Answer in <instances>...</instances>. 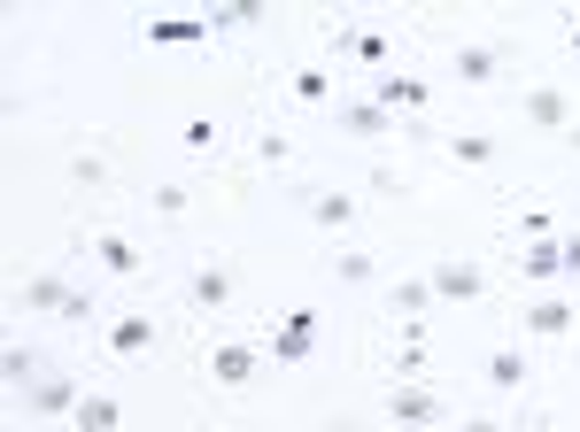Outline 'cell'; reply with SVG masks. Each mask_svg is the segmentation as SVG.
Wrapping results in <instances>:
<instances>
[{
  "instance_id": "obj_4",
  "label": "cell",
  "mask_w": 580,
  "mask_h": 432,
  "mask_svg": "<svg viewBox=\"0 0 580 432\" xmlns=\"http://www.w3.org/2000/svg\"><path fill=\"white\" fill-rule=\"evenodd\" d=\"M372 101H380L387 117H395V109H403V117H418V109H426V78H403V70H380V78H372Z\"/></svg>"
},
{
  "instance_id": "obj_5",
  "label": "cell",
  "mask_w": 580,
  "mask_h": 432,
  "mask_svg": "<svg viewBox=\"0 0 580 432\" xmlns=\"http://www.w3.org/2000/svg\"><path fill=\"white\" fill-rule=\"evenodd\" d=\"M518 117H526L534 132H572V101H565L557 86H534V93L518 101Z\"/></svg>"
},
{
  "instance_id": "obj_7",
  "label": "cell",
  "mask_w": 580,
  "mask_h": 432,
  "mask_svg": "<svg viewBox=\"0 0 580 432\" xmlns=\"http://www.w3.org/2000/svg\"><path fill=\"white\" fill-rule=\"evenodd\" d=\"M426 286H434V301H480V263H434L426 270Z\"/></svg>"
},
{
  "instance_id": "obj_26",
  "label": "cell",
  "mask_w": 580,
  "mask_h": 432,
  "mask_svg": "<svg viewBox=\"0 0 580 432\" xmlns=\"http://www.w3.org/2000/svg\"><path fill=\"white\" fill-rule=\"evenodd\" d=\"M426 301H434V286H426V278H403V286H395V309H411V317H418Z\"/></svg>"
},
{
  "instance_id": "obj_23",
  "label": "cell",
  "mask_w": 580,
  "mask_h": 432,
  "mask_svg": "<svg viewBox=\"0 0 580 432\" xmlns=\"http://www.w3.org/2000/svg\"><path fill=\"white\" fill-rule=\"evenodd\" d=\"M310 217H318V224H349L357 201H349V193H310Z\"/></svg>"
},
{
  "instance_id": "obj_14",
  "label": "cell",
  "mask_w": 580,
  "mask_h": 432,
  "mask_svg": "<svg viewBox=\"0 0 580 432\" xmlns=\"http://www.w3.org/2000/svg\"><path fill=\"white\" fill-rule=\"evenodd\" d=\"M147 40L155 47H194V40H209V16H155Z\"/></svg>"
},
{
  "instance_id": "obj_2",
  "label": "cell",
  "mask_w": 580,
  "mask_h": 432,
  "mask_svg": "<svg viewBox=\"0 0 580 432\" xmlns=\"http://www.w3.org/2000/svg\"><path fill=\"white\" fill-rule=\"evenodd\" d=\"M387 417H395V424H411V432L449 424V409H441V394H434V386H387Z\"/></svg>"
},
{
  "instance_id": "obj_9",
  "label": "cell",
  "mask_w": 580,
  "mask_h": 432,
  "mask_svg": "<svg viewBox=\"0 0 580 432\" xmlns=\"http://www.w3.org/2000/svg\"><path fill=\"white\" fill-rule=\"evenodd\" d=\"M86 378H32V417H78Z\"/></svg>"
},
{
  "instance_id": "obj_30",
  "label": "cell",
  "mask_w": 580,
  "mask_h": 432,
  "mask_svg": "<svg viewBox=\"0 0 580 432\" xmlns=\"http://www.w3.org/2000/svg\"><path fill=\"white\" fill-rule=\"evenodd\" d=\"M457 432H503V424H495V417H464Z\"/></svg>"
},
{
  "instance_id": "obj_8",
  "label": "cell",
  "mask_w": 580,
  "mask_h": 432,
  "mask_svg": "<svg viewBox=\"0 0 580 432\" xmlns=\"http://www.w3.org/2000/svg\"><path fill=\"white\" fill-rule=\"evenodd\" d=\"M248 378H255V347L217 340V347H209V386H225V394H232V386H248Z\"/></svg>"
},
{
  "instance_id": "obj_3",
  "label": "cell",
  "mask_w": 580,
  "mask_h": 432,
  "mask_svg": "<svg viewBox=\"0 0 580 432\" xmlns=\"http://www.w3.org/2000/svg\"><path fill=\"white\" fill-rule=\"evenodd\" d=\"M572 317H580V309H572L565 293H534V301L518 309V324H526L534 340H565V332H572Z\"/></svg>"
},
{
  "instance_id": "obj_28",
  "label": "cell",
  "mask_w": 580,
  "mask_h": 432,
  "mask_svg": "<svg viewBox=\"0 0 580 432\" xmlns=\"http://www.w3.org/2000/svg\"><path fill=\"white\" fill-rule=\"evenodd\" d=\"M0 370H9V386H24V378H32V347H24V340H17V347H9V355H0Z\"/></svg>"
},
{
  "instance_id": "obj_20",
  "label": "cell",
  "mask_w": 580,
  "mask_h": 432,
  "mask_svg": "<svg viewBox=\"0 0 580 432\" xmlns=\"http://www.w3.org/2000/svg\"><path fill=\"white\" fill-rule=\"evenodd\" d=\"M333 278H341V286H372V278H380V263H372L364 247H341V255H333Z\"/></svg>"
},
{
  "instance_id": "obj_13",
  "label": "cell",
  "mask_w": 580,
  "mask_h": 432,
  "mask_svg": "<svg viewBox=\"0 0 580 432\" xmlns=\"http://www.w3.org/2000/svg\"><path fill=\"white\" fill-rule=\"evenodd\" d=\"M480 378H488L495 394H518V386H526L534 370H526V355H518V347H495V355L480 363Z\"/></svg>"
},
{
  "instance_id": "obj_15",
  "label": "cell",
  "mask_w": 580,
  "mask_h": 432,
  "mask_svg": "<svg viewBox=\"0 0 580 432\" xmlns=\"http://www.w3.org/2000/svg\"><path fill=\"white\" fill-rule=\"evenodd\" d=\"M503 147H495V132H449V163H464V170H488Z\"/></svg>"
},
{
  "instance_id": "obj_1",
  "label": "cell",
  "mask_w": 580,
  "mask_h": 432,
  "mask_svg": "<svg viewBox=\"0 0 580 432\" xmlns=\"http://www.w3.org/2000/svg\"><path fill=\"white\" fill-rule=\"evenodd\" d=\"M318 332H326V317H318L310 301H295V309H278V332H271V363H278V370H295V363H310V355H318Z\"/></svg>"
},
{
  "instance_id": "obj_29",
  "label": "cell",
  "mask_w": 580,
  "mask_h": 432,
  "mask_svg": "<svg viewBox=\"0 0 580 432\" xmlns=\"http://www.w3.org/2000/svg\"><path fill=\"white\" fill-rule=\"evenodd\" d=\"M565 278H580V232L565 240Z\"/></svg>"
},
{
  "instance_id": "obj_18",
  "label": "cell",
  "mask_w": 580,
  "mask_h": 432,
  "mask_svg": "<svg viewBox=\"0 0 580 432\" xmlns=\"http://www.w3.org/2000/svg\"><path fill=\"white\" fill-rule=\"evenodd\" d=\"M17 301H24V309H55V317H63V309H70V286H63V270H40Z\"/></svg>"
},
{
  "instance_id": "obj_19",
  "label": "cell",
  "mask_w": 580,
  "mask_h": 432,
  "mask_svg": "<svg viewBox=\"0 0 580 432\" xmlns=\"http://www.w3.org/2000/svg\"><path fill=\"white\" fill-rule=\"evenodd\" d=\"M70 424H78V432H117V424H124V409H117V394H86Z\"/></svg>"
},
{
  "instance_id": "obj_31",
  "label": "cell",
  "mask_w": 580,
  "mask_h": 432,
  "mask_svg": "<svg viewBox=\"0 0 580 432\" xmlns=\"http://www.w3.org/2000/svg\"><path fill=\"white\" fill-rule=\"evenodd\" d=\"M565 40H572V55H580V16H572V32H565Z\"/></svg>"
},
{
  "instance_id": "obj_10",
  "label": "cell",
  "mask_w": 580,
  "mask_h": 432,
  "mask_svg": "<svg viewBox=\"0 0 580 432\" xmlns=\"http://www.w3.org/2000/svg\"><path fill=\"white\" fill-rule=\"evenodd\" d=\"M449 70H457V86H488V78L503 70V47L472 40V47H457V55H449Z\"/></svg>"
},
{
  "instance_id": "obj_17",
  "label": "cell",
  "mask_w": 580,
  "mask_h": 432,
  "mask_svg": "<svg viewBox=\"0 0 580 432\" xmlns=\"http://www.w3.org/2000/svg\"><path fill=\"white\" fill-rule=\"evenodd\" d=\"M155 347V317H117L109 324V355H147Z\"/></svg>"
},
{
  "instance_id": "obj_21",
  "label": "cell",
  "mask_w": 580,
  "mask_h": 432,
  "mask_svg": "<svg viewBox=\"0 0 580 432\" xmlns=\"http://www.w3.org/2000/svg\"><path fill=\"white\" fill-rule=\"evenodd\" d=\"M178 140H186V155H217V117H186Z\"/></svg>"
},
{
  "instance_id": "obj_16",
  "label": "cell",
  "mask_w": 580,
  "mask_h": 432,
  "mask_svg": "<svg viewBox=\"0 0 580 432\" xmlns=\"http://www.w3.org/2000/svg\"><path fill=\"white\" fill-rule=\"evenodd\" d=\"M518 270H526V278H541V286H549V278H565V240H526Z\"/></svg>"
},
{
  "instance_id": "obj_11",
  "label": "cell",
  "mask_w": 580,
  "mask_h": 432,
  "mask_svg": "<svg viewBox=\"0 0 580 432\" xmlns=\"http://www.w3.org/2000/svg\"><path fill=\"white\" fill-rule=\"evenodd\" d=\"M186 293H194V309H201V317H217V309L232 301V270H225V263H201Z\"/></svg>"
},
{
  "instance_id": "obj_24",
  "label": "cell",
  "mask_w": 580,
  "mask_h": 432,
  "mask_svg": "<svg viewBox=\"0 0 580 432\" xmlns=\"http://www.w3.org/2000/svg\"><path fill=\"white\" fill-rule=\"evenodd\" d=\"M295 93H303V101H333V78H326V70H295Z\"/></svg>"
},
{
  "instance_id": "obj_22",
  "label": "cell",
  "mask_w": 580,
  "mask_h": 432,
  "mask_svg": "<svg viewBox=\"0 0 580 432\" xmlns=\"http://www.w3.org/2000/svg\"><path fill=\"white\" fill-rule=\"evenodd\" d=\"M341 47H349L357 63H387V55H395V47H387L380 32H341Z\"/></svg>"
},
{
  "instance_id": "obj_12",
  "label": "cell",
  "mask_w": 580,
  "mask_h": 432,
  "mask_svg": "<svg viewBox=\"0 0 580 432\" xmlns=\"http://www.w3.org/2000/svg\"><path fill=\"white\" fill-rule=\"evenodd\" d=\"M94 255H101V270H109V278H140V263H147L124 232H101V240H94Z\"/></svg>"
},
{
  "instance_id": "obj_32",
  "label": "cell",
  "mask_w": 580,
  "mask_h": 432,
  "mask_svg": "<svg viewBox=\"0 0 580 432\" xmlns=\"http://www.w3.org/2000/svg\"><path fill=\"white\" fill-rule=\"evenodd\" d=\"M565 140H572V147H580V117H572V132H565Z\"/></svg>"
},
{
  "instance_id": "obj_27",
  "label": "cell",
  "mask_w": 580,
  "mask_h": 432,
  "mask_svg": "<svg viewBox=\"0 0 580 432\" xmlns=\"http://www.w3.org/2000/svg\"><path fill=\"white\" fill-rule=\"evenodd\" d=\"M286 155H295V140H286V132H263V140H255V163H286Z\"/></svg>"
},
{
  "instance_id": "obj_25",
  "label": "cell",
  "mask_w": 580,
  "mask_h": 432,
  "mask_svg": "<svg viewBox=\"0 0 580 432\" xmlns=\"http://www.w3.org/2000/svg\"><path fill=\"white\" fill-rule=\"evenodd\" d=\"M147 201H155V209H163V217H178V209H186V201H194V193H186V186H178V178H163V186H155V193H147Z\"/></svg>"
},
{
  "instance_id": "obj_6",
  "label": "cell",
  "mask_w": 580,
  "mask_h": 432,
  "mask_svg": "<svg viewBox=\"0 0 580 432\" xmlns=\"http://www.w3.org/2000/svg\"><path fill=\"white\" fill-rule=\"evenodd\" d=\"M333 124H341V132H357V140H387V132H403L380 101H333Z\"/></svg>"
}]
</instances>
